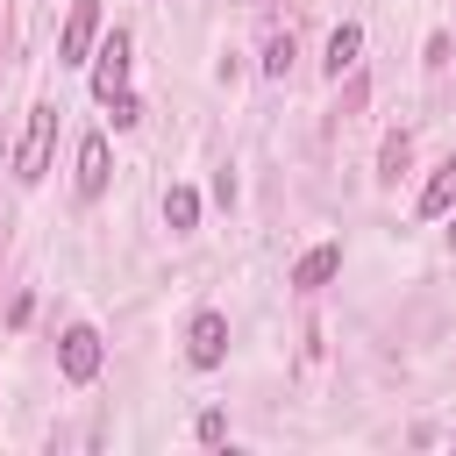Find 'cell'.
<instances>
[{"label":"cell","mask_w":456,"mask_h":456,"mask_svg":"<svg viewBox=\"0 0 456 456\" xmlns=\"http://www.w3.org/2000/svg\"><path fill=\"white\" fill-rule=\"evenodd\" d=\"M93 93H100V107H107L114 93H128V36H121V28L93 50Z\"/></svg>","instance_id":"cell-3"},{"label":"cell","mask_w":456,"mask_h":456,"mask_svg":"<svg viewBox=\"0 0 456 456\" xmlns=\"http://www.w3.org/2000/svg\"><path fill=\"white\" fill-rule=\"evenodd\" d=\"M185 356L200 363V370H214L221 356H228V321L207 306V314H192V342H185Z\"/></svg>","instance_id":"cell-5"},{"label":"cell","mask_w":456,"mask_h":456,"mask_svg":"<svg viewBox=\"0 0 456 456\" xmlns=\"http://www.w3.org/2000/svg\"><path fill=\"white\" fill-rule=\"evenodd\" d=\"M200 442H207V449H221V442H228V413H221V406H207V413H200Z\"/></svg>","instance_id":"cell-12"},{"label":"cell","mask_w":456,"mask_h":456,"mask_svg":"<svg viewBox=\"0 0 456 456\" xmlns=\"http://www.w3.org/2000/svg\"><path fill=\"white\" fill-rule=\"evenodd\" d=\"M107 178H114L107 135H86V142H78V192H86V200H100V192H107Z\"/></svg>","instance_id":"cell-6"},{"label":"cell","mask_w":456,"mask_h":456,"mask_svg":"<svg viewBox=\"0 0 456 456\" xmlns=\"http://www.w3.org/2000/svg\"><path fill=\"white\" fill-rule=\"evenodd\" d=\"M57 363H64V378H71V385H93V378H100V335H93V328H64Z\"/></svg>","instance_id":"cell-4"},{"label":"cell","mask_w":456,"mask_h":456,"mask_svg":"<svg viewBox=\"0 0 456 456\" xmlns=\"http://www.w3.org/2000/svg\"><path fill=\"white\" fill-rule=\"evenodd\" d=\"M50 142H57V107H28V128H21V150H14V178L36 185L50 171Z\"/></svg>","instance_id":"cell-1"},{"label":"cell","mask_w":456,"mask_h":456,"mask_svg":"<svg viewBox=\"0 0 456 456\" xmlns=\"http://www.w3.org/2000/svg\"><path fill=\"white\" fill-rule=\"evenodd\" d=\"M93 36H100V0H71L64 36H57V64H86L93 57Z\"/></svg>","instance_id":"cell-2"},{"label":"cell","mask_w":456,"mask_h":456,"mask_svg":"<svg viewBox=\"0 0 456 456\" xmlns=\"http://www.w3.org/2000/svg\"><path fill=\"white\" fill-rule=\"evenodd\" d=\"M164 221H171L178 235L200 228V192H192V185H171V192H164Z\"/></svg>","instance_id":"cell-10"},{"label":"cell","mask_w":456,"mask_h":456,"mask_svg":"<svg viewBox=\"0 0 456 456\" xmlns=\"http://www.w3.org/2000/svg\"><path fill=\"white\" fill-rule=\"evenodd\" d=\"M335 271H342V242H321V249H306V256L292 264V285H299V292H314V285H328Z\"/></svg>","instance_id":"cell-7"},{"label":"cell","mask_w":456,"mask_h":456,"mask_svg":"<svg viewBox=\"0 0 456 456\" xmlns=\"http://www.w3.org/2000/svg\"><path fill=\"white\" fill-rule=\"evenodd\" d=\"M107 114H114V128H135V121H142V107H135V93H114V100H107Z\"/></svg>","instance_id":"cell-13"},{"label":"cell","mask_w":456,"mask_h":456,"mask_svg":"<svg viewBox=\"0 0 456 456\" xmlns=\"http://www.w3.org/2000/svg\"><path fill=\"white\" fill-rule=\"evenodd\" d=\"M420 214H428V221L456 214V157H449V164H442V171H435V178L420 185Z\"/></svg>","instance_id":"cell-8"},{"label":"cell","mask_w":456,"mask_h":456,"mask_svg":"<svg viewBox=\"0 0 456 456\" xmlns=\"http://www.w3.org/2000/svg\"><path fill=\"white\" fill-rule=\"evenodd\" d=\"M264 71H271V78L292 71V36H271V43H264Z\"/></svg>","instance_id":"cell-11"},{"label":"cell","mask_w":456,"mask_h":456,"mask_svg":"<svg viewBox=\"0 0 456 456\" xmlns=\"http://www.w3.org/2000/svg\"><path fill=\"white\" fill-rule=\"evenodd\" d=\"M449 242H456V228H449Z\"/></svg>","instance_id":"cell-14"},{"label":"cell","mask_w":456,"mask_h":456,"mask_svg":"<svg viewBox=\"0 0 456 456\" xmlns=\"http://www.w3.org/2000/svg\"><path fill=\"white\" fill-rule=\"evenodd\" d=\"M356 50H363V28H356V21H342V28H335V36H328V71H335V78H342V71H349V64H356Z\"/></svg>","instance_id":"cell-9"}]
</instances>
